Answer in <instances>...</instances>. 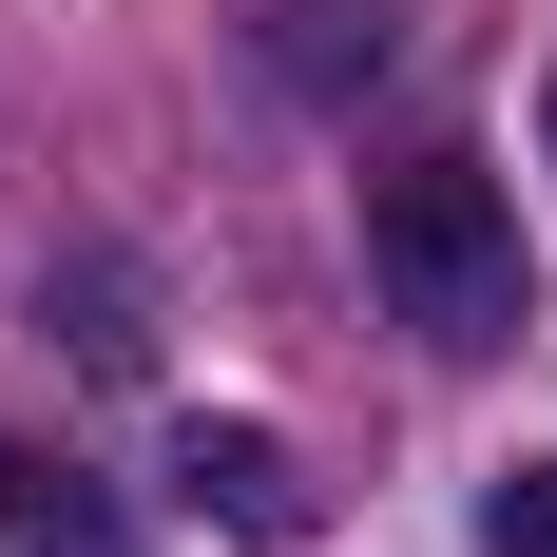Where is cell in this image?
I'll list each match as a JSON object with an SVG mask.
<instances>
[{
	"instance_id": "cell-1",
	"label": "cell",
	"mask_w": 557,
	"mask_h": 557,
	"mask_svg": "<svg viewBox=\"0 0 557 557\" xmlns=\"http://www.w3.org/2000/svg\"><path fill=\"white\" fill-rule=\"evenodd\" d=\"M366 270L423 346H519V193L481 154H404L366 173Z\"/></svg>"
},
{
	"instance_id": "cell-2",
	"label": "cell",
	"mask_w": 557,
	"mask_h": 557,
	"mask_svg": "<svg viewBox=\"0 0 557 557\" xmlns=\"http://www.w3.org/2000/svg\"><path fill=\"white\" fill-rule=\"evenodd\" d=\"M173 500L212 519V539H250V557H288L308 519H327V481L270 443V423H173Z\"/></svg>"
},
{
	"instance_id": "cell-3",
	"label": "cell",
	"mask_w": 557,
	"mask_h": 557,
	"mask_svg": "<svg viewBox=\"0 0 557 557\" xmlns=\"http://www.w3.org/2000/svg\"><path fill=\"white\" fill-rule=\"evenodd\" d=\"M270 77H288V97H366V77H404V0H270Z\"/></svg>"
},
{
	"instance_id": "cell-4",
	"label": "cell",
	"mask_w": 557,
	"mask_h": 557,
	"mask_svg": "<svg viewBox=\"0 0 557 557\" xmlns=\"http://www.w3.org/2000/svg\"><path fill=\"white\" fill-rule=\"evenodd\" d=\"M0 539H20V557H135V519H115L77 461H20V443H0Z\"/></svg>"
},
{
	"instance_id": "cell-5",
	"label": "cell",
	"mask_w": 557,
	"mask_h": 557,
	"mask_svg": "<svg viewBox=\"0 0 557 557\" xmlns=\"http://www.w3.org/2000/svg\"><path fill=\"white\" fill-rule=\"evenodd\" d=\"M481 539H500V557H557V461H500V481H481Z\"/></svg>"
},
{
	"instance_id": "cell-6",
	"label": "cell",
	"mask_w": 557,
	"mask_h": 557,
	"mask_svg": "<svg viewBox=\"0 0 557 557\" xmlns=\"http://www.w3.org/2000/svg\"><path fill=\"white\" fill-rule=\"evenodd\" d=\"M539 154H557V77H539Z\"/></svg>"
}]
</instances>
